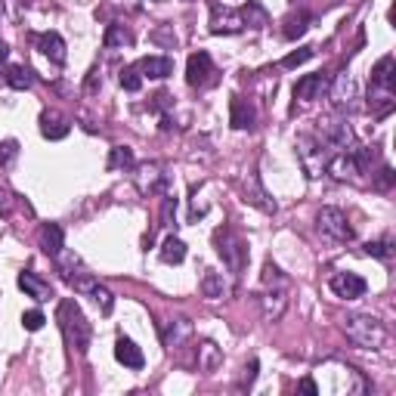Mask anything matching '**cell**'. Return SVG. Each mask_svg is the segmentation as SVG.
Returning <instances> with one entry per match:
<instances>
[{"instance_id": "cell-1", "label": "cell", "mask_w": 396, "mask_h": 396, "mask_svg": "<svg viewBox=\"0 0 396 396\" xmlns=\"http://www.w3.org/2000/svg\"><path fill=\"white\" fill-rule=\"evenodd\" d=\"M56 319H59V328H62L65 341H69V347L78 350L81 356L87 353L93 332H90V322H87V316H84V309L78 307L71 297H65V300H59V307H56Z\"/></svg>"}, {"instance_id": "cell-2", "label": "cell", "mask_w": 396, "mask_h": 396, "mask_svg": "<svg viewBox=\"0 0 396 396\" xmlns=\"http://www.w3.org/2000/svg\"><path fill=\"white\" fill-rule=\"evenodd\" d=\"M341 328H344L347 341H353L356 347H366V350H381V347H387V341H390V332H387L384 322L375 319V316H366V313L344 316Z\"/></svg>"}, {"instance_id": "cell-3", "label": "cell", "mask_w": 396, "mask_h": 396, "mask_svg": "<svg viewBox=\"0 0 396 396\" xmlns=\"http://www.w3.org/2000/svg\"><path fill=\"white\" fill-rule=\"evenodd\" d=\"M214 245H217V254L223 257V263H226L229 273L239 276L242 269H245V263H248V245L229 226L217 229V233H214Z\"/></svg>"}, {"instance_id": "cell-4", "label": "cell", "mask_w": 396, "mask_h": 396, "mask_svg": "<svg viewBox=\"0 0 396 396\" xmlns=\"http://www.w3.org/2000/svg\"><path fill=\"white\" fill-rule=\"evenodd\" d=\"M316 229H319L328 242H353V235H356L347 214L341 208H322L319 214H316Z\"/></svg>"}, {"instance_id": "cell-5", "label": "cell", "mask_w": 396, "mask_h": 396, "mask_svg": "<svg viewBox=\"0 0 396 396\" xmlns=\"http://www.w3.org/2000/svg\"><path fill=\"white\" fill-rule=\"evenodd\" d=\"M313 136L319 140V146L325 149L328 155H334V152H347L350 146H353V130L347 127V121H338V118L322 121Z\"/></svg>"}, {"instance_id": "cell-6", "label": "cell", "mask_w": 396, "mask_h": 396, "mask_svg": "<svg viewBox=\"0 0 396 396\" xmlns=\"http://www.w3.org/2000/svg\"><path fill=\"white\" fill-rule=\"evenodd\" d=\"M297 158H300L307 177H319L332 155L319 146V140H316L313 134H303V136H297Z\"/></svg>"}, {"instance_id": "cell-7", "label": "cell", "mask_w": 396, "mask_h": 396, "mask_svg": "<svg viewBox=\"0 0 396 396\" xmlns=\"http://www.w3.org/2000/svg\"><path fill=\"white\" fill-rule=\"evenodd\" d=\"M242 28H245L242 12H233L220 3H210V31L214 35H239Z\"/></svg>"}, {"instance_id": "cell-8", "label": "cell", "mask_w": 396, "mask_h": 396, "mask_svg": "<svg viewBox=\"0 0 396 396\" xmlns=\"http://www.w3.org/2000/svg\"><path fill=\"white\" fill-rule=\"evenodd\" d=\"M214 62H210V56L204 50H198L189 56V62H186V81H189V87H204V84H210L214 81Z\"/></svg>"}, {"instance_id": "cell-9", "label": "cell", "mask_w": 396, "mask_h": 396, "mask_svg": "<svg viewBox=\"0 0 396 396\" xmlns=\"http://www.w3.org/2000/svg\"><path fill=\"white\" fill-rule=\"evenodd\" d=\"M328 285H332V291L338 294V297H344V300H356V297H362V294L368 291L366 279H362V276H356V273H334Z\"/></svg>"}, {"instance_id": "cell-10", "label": "cell", "mask_w": 396, "mask_h": 396, "mask_svg": "<svg viewBox=\"0 0 396 396\" xmlns=\"http://www.w3.org/2000/svg\"><path fill=\"white\" fill-rule=\"evenodd\" d=\"M328 87H332V78H328L325 71H316V75H303L300 81L294 84V96L309 102V99H319Z\"/></svg>"}, {"instance_id": "cell-11", "label": "cell", "mask_w": 396, "mask_h": 396, "mask_svg": "<svg viewBox=\"0 0 396 396\" xmlns=\"http://www.w3.org/2000/svg\"><path fill=\"white\" fill-rule=\"evenodd\" d=\"M372 90H384V93H393L396 90V62L393 56H384L372 71V81H368Z\"/></svg>"}, {"instance_id": "cell-12", "label": "cell", "mask_w": 396, "mask_h": 396, "mask_svg": "<svg viewBox=\"0 0 396 396\" xmlns=\"http://www.w3.org/2000/svg\"><path fill=\"white\" fill-rule=\"evenodd\" d=\"M35 44H37V50L44 53V56L50 59V62H56V65H62L65 62V41H62V35H56V31H44V35H35Z\"/></svg>"}, {"instance_id": "cell-13", "label": "cell", "mask_w": 396, "mask_h": 396, "mask_svg": "<svg viewBox=\"0 0 396 396\" xmlns=\"http://www.w3.org/2000/svg\"><path fill=\"white\" fill-rule=\"evenodd\" d=\"M69 130H71L69 118L59 115L56 109H47L41 115V134L47 136V140H65V136H69Z\"/></svg>"}, {"instance_id": "cell-14", "label": "cell", "mask_w": 396, "mask_h": 396, "mask_svg": "<svg viewBox=\"0 0 396 396\" xmlns=\"http://www.w3.org/2000/svg\"><path fill=\"white\" fill-rule=\"evenodd\" d=\"M260 307H263V319L279 322L282 313H285V307H288V291L285 288H273V291H267L260 297Z\"/></svg>"}, {"instance_id": "cell-15", "label": "cell", "mask_w": 396, "mask_h": 396, "mask_svg": "<svg viewBox=\"0 0 396 396\" xmlns=\"http://www.w3.org/2000/svg\"><path fill=\"white\" fill-rule=\"evenodd\" d=\"M19 288H22V291L28 294L31 300H37V303H44V300H50V297H53L50 282H44L41 276H35V273H19Z\"/></svg>"}, {"instance_id": "cell-16", "label": "cell", "mask_w": 396, "mask_h": 396, "mask_svg": "<svg viewBox=\"0 0 396 396\" xmlns=\"http://www.w3.org/2000/svg\"><path fill=\"white\" fill-rule=\"evenodd\" d=\"M115 359L121 362V366H127V368H143V366H146L143 350L136 347L130 338H118L115 341Z\"/></svg>"}, {"instance_id": "cell-17", "label": "cell", "mask_w": 396, "mask_h": 396, "mask_svg": "<svg viewBox=\"0 0 396 396\" xmlns=\"http://www.w3.org/2000/svg\"><path fill=\"white\" fill-rule=\"evenodd\" d=\"M229 124H233L235 130L254 127V109H251V105H248L242 96H233V99H229Z\"/></svg>"}, {"instance_id": "cell-18", "label": "cell", "mask_w": 396, "mask_h": 396, "mask_svg": "<svg viewBox=\"0 0 396 396\" xmlns=\"http://www.w3.org/2000/svg\"><path fill=\"white\" fill-rule=\"evenodd\" d=\"M136 69L146 78H155V81H164L168 75H174V59L170 56H146Z\"/></svg>"}, {"instance_id": "cell-19", "label": "cell", "mask_w": 396, "mask_h": 396, "mask_svg": "<svg viewBox=\"0 0 396 396\" xmlns=\"http://www.w3.org/2000/svg\"><path fill=\"white\" fill-rule=\"evenodd\" d=\"M189 334H192V325L186 319H170L168 325H161V338L168 347H180Z\"/></svg>"}, {"instance_id": "cell-20", "label": "cell", "mask_w": 396, "mask_h": 396, "mask_svg": "<svg viewBox=\"0 0 396 396\" xmlns=\"http://www.w3.org/2000/svg\"><path fill=\"white\" fill-rule=\"evenodd\" d=\"M31 71L25 69V65H10V69L0 75V84H6V87H12V90H28L31 87Z\"/></svg>"}, {"instance_id": "cell-21", "label": "cell", "mask_w": 396, "mask_h": 396, "mask_svg": "<svg viewBox=\"0 0 396 396\" xmlns=\"http://www.w3.org/2000/svg\"><path fill=\"white\" fill-rule=\"evenodd\" d=\"M41 248L47 257H56L59 251H62V229L56 226V223H47V226H41Z\"/></svg>"}, {"instance_id": "cell-22", "label": "cell", "mask_w": 396, "mask_h": 396, "mask_svg": "<svg viewBox=\"0 0 396 396\" xmlns=\"http://www.w3.org/2000/svg\"><path fill=\"white\" fill-rule=\"evenodd\" d=\"M239 12H242V22L251 25V28H267V25H269V12L263 10L260 3H254V0H248Z\"/></svg>"}, {"instance_id": "cell-23", "label": "cell", "mask_w": 396, "mask_h": 396, "mask_svg": "<svg viewBox=\"0 0 396 396\" xmlns=\"http://www.w3.org/2000/svg\"><path fill=\"white\" fill-rule=\"evenodd\" d=\"M307 28H309V12H291V16L285 19V31L282 35L288 37V41H297V37H303L307 35Z\"/></svg>"}, {"instance_id": "cell-24", "label": "cell", "mask_w": 396, "mask_h": 396, "mask_svg": "<svg viewBox=\"0 0 396 396\" xmlns=\"http://www.w3.org/2000/svg\"><path fill=\"white\" fill-rule=\"evenodd\" d=\"M161 260L164 263H183L186 260V245H183V239L168 235V239L161 242Z\"/></svg>"}, {"instance_id": "cell-25", "label": "cell", "mask_w": 396, "mask_h": 396, "mask_svg": "<svg viewBox=\"0 0 396 396\" xmlns=\"http://www.w3.org/2000/svg\"><path fill=\"white\" fill-rule=\"evenodd\" d=\"M220 350H217V344H210V341H204V344H198V368L201 372H214L217 366H220Z\"/></svg>"}, {"instance_id": "cell-26", "label": "cell", "mask_w": 396, "mask_h": 396, "mask_svg": "<svg viewBox=\"0 0 396 396\" xmlns=\"http://www.w3.org/2000/svg\"><path fill=\"white\" fill-rule=\"evenodd\" d=\"M105 50H115V47H127V44H134V35H130L124 25H109L105 28V37H102Z\"/></svg>"}, {"instance_id": "cell-27", "label": "cell", "mask_w": 396, "mask_h": 396, "mask_svg": "<svg viewBox=\"0 0 396 396\" xmlns=\"http://www.w3.org/2000/svg\"><path fill=\"white\" fill-rule=\"evenodd\" d=\"M201 294L208 297V300H217V297L226 294V282H223V276L204 273V279H201Z\"/></svg>"}, {"instance_id": "cell-28", "label": "cell", "mask_w": 396, "mask_h": 396, "mask_svg": "<svg viewBox=\"0 0 396 396\" xmlns=\"http://www.w3.org/2000/svg\"><path fill=\"white\" fill-rule=\"evenodd\" d=\"M260 279H263V285H267V288H288V276L282 273V269L276 267L273 260H267V263H263V273H260Z\"/></svg>"}, {"instance_id": "cell-29", "label": "cell", "mask_w": 396, "mask_h": 396, "mask_svg": "<svg viewBox=\"0 0 396 396\" xmlns=\"http://www.w3.org/2000/svg\"><path fill=\"white\" fill-rule=\"evenodd\" d=\"M121 168H134V149L127 146H115L109 158V170H121Z\"/></svg>"}, {"instance_id": "cell-30", "label": "cell", "mask_w": 396, "mask_h": 396, "mask_svg": "<svg viewBox=\"0 0 396 396\" xmlns=\"http://www.w3.org/2000/svg\"><path fill=\"white\" fill-rule=\"evenodd\" d=\"M118 81H121V87L127 90V93H136V90L143 87V75H140V69H121Z\"/></svg>"}, {"instance_id": "cell-31", "label": "cell", "mask_w": 396, "mask_h": 396, "mask_svg": "<svg viewBox=\"0 0 396 396\" xmlns=\"http://www.w3.org/2000/svg\"><path fill=\"white\" fill-rule=\"evenodd\" d=\"M90 297H93V303L99 307V313H102V316H109L111 307H115V300H111V291H109V288H102L99 282H96L93 291H90Z\"/></svg>"}, {"instance_id": "cell-32", "label": "cell", "mask_w": 396, "mask_h": 396, "mask_svg": "<svg viewBox=\"0 0 396 396\" xmlns=\"http://www.w3.org/2000/svg\"><path fill=\"white\" fill-rule=\"evenodd\" d=\"M368 257H378V260H390L393 257V242L390 239H381V242H368L366 245Z\"/></svg>"}, {"instance_id": "cell-33", "label": "cell", "mask_w": 396, "mask_h": 396, "mask_svg": "<svg viewBox=\"0 0 396 396\" xmlns=\"http://www.w3.org/2000/svg\"><path fill=\"white\" fill-rule=\"evenodd\" d=\"M316 56V50L313 47H303V50H294V53H288L285 59H282V65L285 69H297V65H303V62H309V59Z\"/></svg>"}, {"instance_id": "cell-34", "label": "cell", "mask_w": 396, "mask_h": 396, "mask_svg": "<svg viewBox=\"0 0 396 396\" xmlns=\"http://www.w3.org/2000/svg\"><path fill=\"white\" fill-rule=\"evenodd\" d=\"M44 322H47V316H44L41 309H28V313H22V328L25 332H41Z\"/></svg>"}, {"instance_id": "cell-35", "label": "cell", "mask_w": 396, "mask_h": 396, "mask_svg": "<svg viewBox=\"0 0 396 396\" xmlns=\"http://www.w3.org/2000/svg\"><path fill=\"white\" fill-rule=\"evenodd\" d=\"M16 152H19V143L16 140H6L3 146H0V164H10L12 158H16Z\"/></svg>"}, {"instance_id": "cell-36", "label": "cell", "mask_w": 396, "mask_h": 396, "mask_svg": "<svg viewBox=\"0 0 396 396\" xmlns=\"http://www.w3.org/2000/svg\"><path fill=\"white\" fill-rule=\"evenodd\" d=\"M10 210H12V198L6 192V186H0V217H10Z\"/></svg>"}, {"instance_id": "cell-37", "label": "cell", "mask_w": 396, "mask_h": 396, "mask_svg": "<svg viewBox=\"0 0 396 396\" xmlns=\"http://www.w3.org/2000/svg\"><path fill=\"white\" fill-rule=\"evenodd\" d=\"M257 368H260V362H257V359H251V362H248V368H245V381H242V387H251V384H254V378H257Z\"/></svg>"}, {"instance_id": "cell-38", "label": "cell", "mask_w": 396, "mask_h": 396, "mask_svg": "<svg viewBox=\"0 0 396 396\" xmlns=\"http://www.w3.org/2000/svg\"><path fill=\"white\" fill-rule=\"evenodd\" d=\"M393 180H396V177H393V170H390V168H381L378 186H381V189H387V186H393Z\"/></svg>"}, {"instance_id": "cell-39", "label": "cell", "mask_w": 396, "mask_h": 396, "mask_svg": "<svg viewBox=\"0 0 396 396\" xmlns=\"http://www.w3.org/2000/svg\"><path fill=\"white\" fill-rule=\"evenodd\" d=\"M300 390L316 396V393H319V387H316V381H313V378H303V381H300Z\"/></svg>"}, {"instance_id": "cell-40", "label": "cell", "mask_w": 396, "mask_h": 396, "mask_svg": "<svg viewBox=\"0 0 396 396\" xmlns=\"http://www.w3.org/2000/svg\"><path fill=\"white\" fill-rule=\"evenodd\" d=\"M6 56H10V50H6V44H3V41H0V65H3V62H6Z\"/></svg>"}]
</instances>
